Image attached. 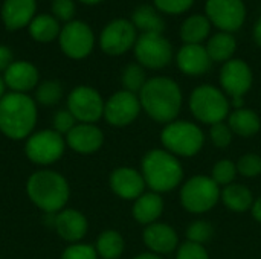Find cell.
Wrapping results in <instances>:
<instances>
[{"instance_id":"cell-1","label":"cell","mask_w":261,"mask_h":259,"mask_svg":"<svg viewBox=\"0 0 261 259\" xmlns=\"http://www.w3.org/2000/svg\"><path fill=\"white\" fill-rule=\"evenodd\" d=\"M138 96L141 108L153 121L161 124L176 121L184 102L179 84L168 76H154L147 79Z\"/></svg>"},{"instance_id":"cell-2","label":"cell","mask_w":261,"mask_h":259,"mask_svg":"<svg viewBox=\"0 0 261 259\" xmlns=\"http://www.w3.org/2000/svg\"><path fill=\"white\" fill-rule=\"evenodd\" d=\"M38 119L37 102L28 93L9 92L0 99V133L11 140H26Z\"/></svg>"},{"instance_id":"cell-3","label":"cell","mask_w":261,"mask_h":259,"mask_svg":"<svg viewBox=\"0 0 261 259\" xmlns=\"http://www.w3.org/2000/svg\"><path fill=\"white\" fill-rule=\"evenodd\" d=\"M26 194L31 203L43 214H57L66 209L70 197L67 179L49 168H43L29 176Z\"/></svg>"},{"instance_id":"cell-4","label":"cell","mask_w":261,"mask_h":259,"mask_svg":"<svg viewBox=\"0 0 261 259\" xmlns=\"http://www.w3.org/2000/svg\"><path fill=\"white\" fill-rule=\"evenodd\" d=\"M141 174L145 185L153 192H170L177 188L184 179V168L177 157L167 150L148 151L141 165Z\"/></svg>"},{"instance_id":"cell-5","label":"cell","mask_w":261,"mask_h":259,"mask_svg":"<svg viewBox=\"0 0 261 259\" xmlns=\"http://www.w3.org/2000/svg\"><path fill=\"white\" fill-rule=\"evenodd\" d=\"M190 110L193 116L208 125L223 122L231 113V102L226 93L211 84H202L191 92Z\"/></svg>"},{"instance_id":"cell-6","label":"cell","mask_w":261,"mask_h":259,"mask_svg":"<svg viewBox=\"0 0 261 259\" xmlns=\"http://www.w3.org/2000/svg\"><path fill=\"white\" fill-rule=\"evenodd\" d=\"M161 142L165 150L174 156H196L205 142L203 131L199 125L188 121H173L161 133Z\"/></svg>"},{"instance_id":"cell-7","label":"cell","mask_w":261,"mask_h":259,"mask_svg":"<svg viewBox=\"0 0 261 259\" xmlns=\"http://www.w3.org/2000/svg\"><path fill=\"white\" fill-rule=\"evenodd\" d=\"M66 139L54 128L34 131L24 140V156L34 165L47 168L57 163L66 151Z\"/></svg>"},{"instance_id":"cell-8","label":"cell","mask_w":261,"mask_h":259,"mask_svg":"<svg viewBox=\"0 0 261 259\" xmlns=\"http://www.w3.org/2000/svg\"><path fill=\"white\" fill-rule=\"evenodd\" d=\"M220 186L211 176H194L182 185L180 203L191 214H205L220 200Z\"/></svg>"},{"instance_id":"cell-9","label":"cell","mask_w":261,"mask_h":259,"mask_svg":"<svg viewBox=\"0 0 261 259\" xmlns=\"http://www.w3.org/2000/svg\"><path fill=\"white\" fill-rule=\"evenodd\" d=\"M136 63L144 69L161 70L167 67L174 58L171 41L164 34H139L133 47Z\"/></svg>"},{"instance_id":"cell-10","label":"cell","mask_w":261,"mask_h":259,"mask_svg":"<svg viewBox=\"0 0 261 259\" xmlns=\"http://www.w3.org/2000/svg\"><path fill=\"white\" fill-rule=\"evenodd\" d=\"M104 104L101 93L90 85H78L67 96V110L78 124H96L104 118Z\"/></svg>"},{"instance_id":"cell-11","label":"cell","mask_w":261,"mask_h":259,"mask_svg":"<svg viewBox=\"0 0 261 259\" xmlns=\"http://www.w3.org/2000/svg\"><path fill=\"white\" fill-rule=\"evenodd\" d=\"M205 15L220 32L234 34L246 21V5L243 0H206Z\"/></svg>"},{"instance_id":"cell-12","label":"cell","mask_w":261,"mask_h":259,"mask_svg":"<svg viewBox=\"0 0 261 259\" xmlns=\"http://www.w3.org/2000/svg\"><path fill=\"white\" fill-rule=\"evenodd\" d=\"M138 31L127 18L112 20L99 35V47L104 53L118 56L135 47Z\"/></svg>"},{"instance_id":"cell-13","label":"cell","mask_w":261,"mask_h":259,"mask_svg":"<svg viewBox=\"0 0 261 259\" xmlns=\"http://www.w3.org/2000/svg\"><path fill=\"white\" fill-rule=\"evenodd\" d=\"M60 47L72 60H83L90 55L95 46V35L89 24L72 20L60 32Z\"/></svg>"},{"instance_id":"cell-14","label":"cell","mask_w":261,"mask_h":259,"mask_svg":"<svg viewBox=\"0 0 261 259\" xmlns=\"http://www.w3.org/2000/svg\"><path fill=\"white\" fill-rule=\"evenodd\" d=\"M219 81L222 90L228 96H231L232 99H240L251 90L254 73L246 61L240 58H232L222 66Z\"/></svg>"},{"instance_id":"cell-15","label":"cell","mask_w":261,"mask_h":259,"mask_svg":"<svg viewBox=\"0 0 261 259\" xmlns=\"http://www.w3.org/2000/svg\"><path fill=\"white\" fill-rule=\"evenodd\" d=\"M139 96L136 93L119 90L113 93L104 104V119L112 127H127L136 121L141 111Z\"/></svg>"},{"instance_id":"cell-16","label":"cell","mask_w":261,"mask_h":259,"mask_svg":"<svg viewBox=\"0 0 261 259\" xmlns=\"http://www.w3.org/2000/svg\"><path fill=\"white\" fill-rule=\"evenodd\" d=\"M66 145L76 154L89 156L101 150L104 133L96 124H76L66 136Z\"/></svg>"},{"instance_id":"cell-17","label":"cell","mask_w":261,"mask_h":259,"mask_svg":"<svg viewBox=\"0 0 261 259\" xmlns=\"http://www.w3.org/2000/svg\"><path fill=\"white\" fill-rule=\"evenodd\" d=\"M109 185L112 191L122 200H136L145 191V180L142 174L130 166H121L112 171Z\"/></svg>"},{"instance_id":"cell-18","label":"cell","mask_w":261,"mask_h":259,"mask_svg":"<svg viewBox=\"0 0 261 259\" xmlns=\"http://www.w3.org/2000/svg\"><path fill=\"white\" fill-rule=\"evenodd\" d=\"M54 231L63 241L69 244L81 243L89 231V221L86 215L78 209L66 208L57 214Z\"/></svg>"},{"instance_id":"cell-19","label":"cell","mask_w":261,"mask_h":259,"mask_svg":"<svg viewBox=\"0 0 261 259\" xmlns=\"http://www.w3.org/2000/svg\"><path fill=\"white\" fill-rule=\"evenodd\" d=\"M211 58L203 44H184L176 53V64L184 75L200 76L211 69Z\"/></svg>"},{"instance_id":"cell-20","label":"cell","mask_w":261,"mask_h":259,"mask_svg":"<svg viewBox=\"0 0 261 259\" xmlns=\"http://www.w3.org/2000/svg\"><path fill=\"white\" fill-rule=\"evenodd\" d=\"M38 69L29 61H14L5 72V85L15 93H28L38 85Z\"/></svg>"},{"instance_id":"cell-21","label":"cell","mask_w":261,"mask_h":259,"mask_svg":"<svg viewBox=\"0 0 261 259\" xmlns=\"http://www.w3.org/2000/svg\"><path fill=\"white\" fill-rule=\"evenodd\" d=\"M144 244L148 247V250L154 255H167L177 249V234L176 231L165 224V223H153L150 226H145L142 234Z\"/></svg>"},{"instance_id":"cell-22","label":"cell","mask_w":261,"mask_h":259,"mask_svg":"<svg viewBox=\"0 0 261 259\" xmlns=\"http://www.w3.org/2000/svg\"><path fill=\"white\" fill-rule=\"evenodd\" d=\"M35 0H5L2 6V20L9 31L28 26L35 15Z\"/></svg>"},{"instance_id":"cell-23","label":"cell","mask_w":261,"mask_h":259,"mask_svg":"<svg viewBox=\"0 0 261 259\" xmlns=\"http://www.w3.org/2000/svg\"><path fill=\"white\" fill-rule=\"evenodd\" d=\"M164 212V200L158 192H144L133 203V218L144 226L156 223Z\"/></svg>"},{"instance_id":"cell-24","label":"cell","mask_w":261,"mask_h":259,"mask_svg":"<svg viewBox=\"0 0 261 259\" xmlns=\"http://www.w3.org/2000/svg\"><path fill=\"white\" fill-rule=\"evenodd\" d=\"M211 27L213 24L205 14L188 15L180 24V40L184 44H202L210 38Z\"/></svg>"},{"instance_id":"cell-25","label":"cell","mask_w":261,"mask_h":259,"mask_svg":"<svg viewBox=\"0 0 261 259\" xmlns=\"http://www.w3.org/2000/svg\"><path fill=\"white\" fill-rule=\"evenodd\" d=\"M205 49L213 63H226L234 58L237 50V40L234 34L229 32H216L213 34L205 44Z\"/></svg>"},{"instance_id":"cell-26","label":"cell","mask_w":261,"mask_h":259,"mask_svg":"<svg viewBox=\"0 0 261 259\" xmlns=\"http://www.w3.org/2000/svg\"><path fill=\"white\" fill-rule=\"evenodd\" d=\"M228 125L234 134L240 137H252L260 131L261 121L258 114L251 108H236L228 116Z\"/></svg>"},{"instance_id":"cell-27","label":"cell","mask_w":261,"mask_h":259,"mask_svg":"<svg viewBox=\"0 0 261 259\" xmlns=\"http://www.w3.org/2000/svg\"><path fill=\"white\" fill-rule=\"evenodd\" d=\"M136 31H141V34H162L165 29V21L161 15V12L151 6V5H139L132 12V20Z\"/></svg>"},{"instance_id":"cell-28","label":"cell","mask_w":261,"mask_h":259,"mask_svg":"<svg viewBox=\"0 0 261 259\" xmlns=\"http://www.w3.org/2000/svg\"><path fill=\"white\" fill-rule=\"evenodd\" d=\"M220 198L229 211L239 214L249 211L254 205V195L251 189L239 183H231L225 186L220 194Z\"/></svg>"},{"instance_id":"cell-29","label":"cell","mask_w":261,"mask_h":259,"mask_svg":"<svg viewBox=\"0 0 261 259\" xmlns=\"http://www.w3.org/2000/svg\"><path fill=\"white\" fill-rule=\"evenodd\" d=\"M95 249L101 259H119L124 253L125 241L118 231L107 229L96 238Z\"/></svg>"},{"instance_id":"cell-30","label":"cell","mask_w":261,"mask_h":259,"mask_svg":"<svg viewBox=\"0 0 261 259\" xmlns=\"http://www.w3.org/2000/svg\"><path fill=\"white\" fill-rule=\"evenodd\" d=\"M60 23L55 17L41 14L34 17V20L29 23V34L35 41L47 43L52 41L60 35Z\"/></svg>"},{"instance_id":"cell-31","label":"cell","mask_w":261,"mask_h":259,"mask_svg":"<svg viewBox=\"0 0 261 259\" xmlns=\"http://www.w3.org/2000/svg\"><path fill=\"white\" fill-rule=\"evenodd\" d=\"M63 98V85L57 79H49L37 85L35 89V102L43 107H54Z\"/></svg>"},{"instance_id":"cell-32","label":"cell","mask_w":261,"mask_h":259,"mask_svg":"<svg viewBox=\"0 0 261 259\" xmlns=\"http://www.w3.org/2000/svg\"><path fill=\"white\" fill-rule=\"evenodd\" d=\"M121 82L124 90L132 92L139 95V92L142 90V87L147 82V75H145V69L138 64V63H130L124 67L122 75H121Z\"/></svg>"},{"instance_id":"cell-33","label":"cell","mask_w":261,"mask_h":259,"mask_svg":"<svg viewBox=\"0 0 261 259\" xmlns=\"http://www.w3.org/2000/svg\"><path fill=\"white\" fill-rule=\"evenodd\" d=\"M237 176V165L229 160V159H222L219 160L211 172V179L219 185V186H228L231 183H234Z\"/></svg>"},{"instance_id":"cell-34","label":"cell","mask_w":261,"mask_h":259,"mask_svg":"<svg viewBox=\"0 0 261 259\" xmlns=\"http://www.w3.org/2000/svg\"><path fill=\"white\" fill-rule=\"evenodd\" d=\"M213 234H214L213 226L208 221H203V220H199V221L191 223L187 227V232H185L187 241L194 243V244H200V246H203L205 243H208L213 238Z\"/></svg>"},{"instance_id":"cell-35","label":"cell","mask_w":261,"mask_h":259,"mask_svg":"<svg viewBox=\"0 0 261 259\" xmlns=\"http://www.w3.org/2000/svg\"><path fill=\"white\" fill-rule=\"evenodd\" d=\"M236 165H237V172L243 177L254 179L261 174V156L255 153L242 156Z\"/></svg>"},{"instance_id":"cell-36","label":"cell","mask_w":261,"mask_h":259,"mask_svg":"<svg viewBox=\"0 0 261 259\" xmlns=\"http://www.w3.org/2000/svg\"><path fill=\"white\" fill-rule=\"evenodd\" d=\"M194 5V0H153V6L167 15H180L185 14L191 6Z\"/></svg>"},{"instance_id":"cell-37","label":"cell","mask_w":261,"mask_h":259,"mask_svg":"<svg viewBox=\"0 0 261 259\" xmlns=\"http://www.w3.org/2000/svg\"><path fill=\"white\" fill-rule=\"evenodd\" d=\"M61 259H99L95 246L86 244V243H75L69 244L63 253Z\"/></svg>"},{"instance_id":"cell-38","label":"cell","mask_w":261,"mask_h":259,"mask_svg":"<svg viewBox=\"0 0 261 259\" xmlns=\"http://www.w3.org/2000/svg\"><path fill=\"white\" fill-rule=\"evenodd\" d=\"M232 136L234 133L229 128V125L225 124V121L214 124L210 128V139L217 148H228L232 142Z\"/></svg>"},{"instance_id":"cell-39","label":"cell","mask_w":261,"mask_h":259,"mask_svg":"<svg viewBox=\"0 0 261 259\" xmlns=\"http://www.w3.org/2000/svg\"><path fill=\"white\" fill-rule=\"evenodd\" d=\"M78 122L75 121V118L72 116V113L67 108H61L58 111H55L54 118H52V128L60 133L61 136H66Z\"/></svg>"},{"instance_id":"cell-40","label":"cell","mask_w":261,"mask_h":259,"mask_svg":"<svg viewBox=\"0 0 261 259\" xmlns=\"http://www.w3.org/2000/svg\"><path fill=\"white\" fill-rule=\"evenodd\" d=\"M52 12L58 21L69 23V21H72V18L75 15V3H73V0H54Z\"/></svg>"},{"instance_id":"cell-41","label":"cell","mask_w":261,"mask_h":259,"mask_svg":"<svg viewBox=\"0 0 261 259\" xmlns=\"http://www.w3.org/2000/svg\"><path fill=\"white\" fill-rule=\"evenodd\" d=\"M176 259H210V255L203 246L187 241L177 247Z\"/></svg>"},{"instance_id":"cell-42","label":"cell","mask_w":261,"mask_h":259,"mask_svg":"<svg viewBox=\"0 0 261 259\" xmlns=\"http://www.w3.org/2000/svg\"><path fill=\"white\" fill-rule=\"evenodd\" d=\"M12 63V50L8 46H0V72H5Z\"/></svg>"},{"instance_id":"cell-43","label":"cell","mask_w":261,"mask_h":259,"mask_svg":"<svg viewBox=\"0 0 261 259\" xmlns=\"http://www.w3.org/2000/svg\"><path fill=\"white\" fill-rule=\"evenodd\" d=\"M252 37H254V41L257 46L261 47V17L255 21L254 24V29H252Z\"/></svg>"},{"instance_id":"cell-44","label":"cell","mask_w":261,"mask_h":259,"mask_svg":"<svg viewBox=\"0 0 261 259\" xmlns=\"http://www.w3.org/2000/svg\"><path fill=\"white\" fill-rule=\"evenodd\" d=\"M251 212H252V217L261 223V197H258L255 202H254V205H252V208H251Z\"/></svg>"},{"instance_id":"cell-45","label":"cell","mask_w":261,"mask_h":259,"mask_svg":"<svg viewBox=\"0 0 261 259\" xmlns=\"http://www.w3.org/2000/svg\"><path fill=\"white\" fill-rule=\"evenodd\" d=\"M133 259H162L159 255H154V253H151V252H147V253H141V255H138V256H135Z\"/></svg>"},{"instance_id":"cell-46","label":"cell","mask_w":261,"mask_h":259,"mask_svg":"<svg viewBox=\"0 0 261 259\" xmlns=\"http://www.w3.org/2000/svg\"><path fill=\"white\" fill-rule=\"evenodd\" d=\"M5 89H6V85H5V81H3V76H0V99L5 96Z\"/></svg>"},{"instance_id":"cell-47","label":"cell","mask_w":261,"mask_h":259,"mask_svg":"<svg viewBox=\"0 0 261 259\" xmlns=\"http://www.w3.org/2000/svg\"><path fill=\"white\" fill-rule=\"evenodd\" d=\"M80 2L84 3V5H96V3H99L102 0H80Z\"/></svg>"}]
</instances>
